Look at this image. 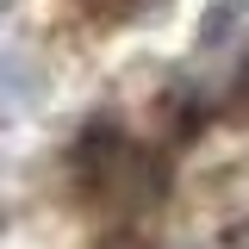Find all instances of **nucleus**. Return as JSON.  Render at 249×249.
I'll list each match as a JSON object with an SVG mask.
<instances>
[{"instance_id":"3","label":"nucleus","mask_w":249,"mask_h":249,"mask_svg":"<svg viewBox=\"0 0 249 249\" xmlns=\"http://www.w3.org/2000/svg\"><path fill=\"white\" fill-rule=\"evenodd\" d=\"M231 112H237V119H249V69H243V81L231 88Z\"/></svg>"},{"instance_id":"1","label":"nucleus","mask_w":249,"mask_h":249,"mask_svg":"<svg viewBox=\"0 0 249 249\" xmlns=\"http://www.w3.org/2000/svg\"><path fill=\"white\" fill-rule=\"evenodd\" d=\"M75 181L93 206H112V212H131V206H150L162 193V162H156L143 143H131L124 131H93L88 143L75 150Z\"/></svg>"},{"instance_id":"2","label":"nucleus","mask_w":249,"mask_h":249,"mask_svg":"<svg viewBox=\"0 0 249 249\" xmlns=\"http://www.w3.org/2000/svg\"><path fill=\"white\" fill-rule=\"evenodd\" d=\"M81 6H88L93 19H131V13H137L143 0H81Z\"/></svg>"}]
</instances>
